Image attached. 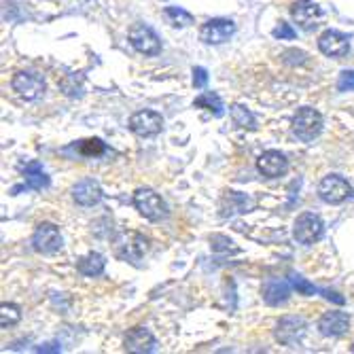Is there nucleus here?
Returning <instances> with one entry per match:
<instances>
[{"label": "nucleus", "instance_id": "29", "mask_svg": "<svg viewBox=\"0 0 354 354\" xmlns=\"http://www.w3.org/2000/svg\"><path fill=\"white\" fill-rule=\"evenodd\" d=\"M210 246H212L214 252H230V250L238 252V248L234 246V242L227 236H221V234L210 236Z\"/></svg>", "mask_w": 354, "mask_h": 354}, {"label": "nucleus", "instance_id": "30", "mask_svg": "<svg viewBox=\"0 0 354 354\" xmlns=\"http://www.w3.org/2000/svg\"><path fill=\"white\" fill-rule=\"evenodd\" d=\"M282 62L286 66H304L308 62V55H306V51H299V49H286L282 53Z\"/></svg>", "mask_w": 354, "mask_h": 354}, {"label": "nucleus", "instance_id": "5", "mask_svg": "<svg viewBox=\"0 0 354 354\" xmlns=\"http://www.w3.org/2000/svg\"><path fill=\"white\" fill-rule=\"evenodd\" d=\"M127 39H130L132 47L142 55L162 53V41H159L157 32L147 24H134L130 32H127Z\"/></svg>", "mask_w": 354, "mask_h": 354}, {"label": "nucleus", "instance_id": "4", "mask_svg": "<svg viewBox=\"0 0 354 354\" xmlns=\"http://www.w3.org/2000/svg\"><path fill=\"white\" fill-rule=\"evenodd\" d=\"M134 206H136V210L145 216V218H149V221H162V218H166L168 216V206H166V202L162 200V196L159 193H155L153 189H138L136 193H134Z\"/></svg>", "mask_w": 354, "mask_h": 354}, {"label": "nucleus", "instance_id": "27", "mask_svg": "<svg viewBox=\"0 0 354 354\" xmlns=\"http://www.w3.org/2000/svg\"><path fill=\"white\" fill-rule=\"evenodd\" d=\"M62 91L68 95V98H81L83 95V79L77 75H66L59 81Z\"/></svg>", "mask_w": 354, "mask_h": 354}, {"label": "nucleus", "instance_id": "12", "mask_svg": "<svg viewBox=\"0 0 354 354\" xmlns=\"http://www.w3.org/2000/svg\"><path fill=\"white\" fill-rule=\"evenodd\" d=\"M291 15L301 30L312 32L318 28L320 19H323V9L316 3H312V0H295L291 7Z\"/></svg>", "mask_w": 354, "mask_h": 354}, {"label": "nucleus", "instance_id": "13", "mask_svg": "<svg viewBox=\"0 0 354 354\" xmlns=\"http://www.w3.org/2000/svg\"><path fill=\"white\" fill-rule=\"evenodd\" d=\"M123 348L127 352H134V354H151L157 350V339L147 327H134L125 333Z\"/></svg>", "mask_w": 354, "mask_h": 354}, {"label": "nucleus", "instance_id": "18", "mask_svg": "<svg viewBox=\"0 0 354 354\" xmlns=\"http://www.w3.org/2000/svg\"><path fill=\"white\" fill-rule=\"evenodd\" d=\"M291 286L286 280H280V278H270L266 280L263 288H261V295H263V301L268 306H282L288 301L291 297Z\"/></svg>", "mask_w": 354, "mask_h": 354}, {"label": "nucleus", "instance_id": "20", "mask_svg": "<svg viewBox=\"0 0 354 354\" xmlns=\"http://www.w3.org/2000/svg\"><path fill=\"white\" fill-rule=\"evenodd\" d=\"M106 268V259H104V254L100 252H87L85 257H81V259L77 261V270L79 274L87 276V278H95V276H100Z\"/></svg>", "mask_w": 354, "mask_h": 354}, {"label": "nucleus", "instance_id": "31", "mask_svg": "<svg viewBox=\"0 0 354 354\" xmlns=\"http://www.w3.org/2000/svg\"><path fill=\"white\" fill-rule=\"evenodd\" d=\"M272 35L276 37V39H280V41H293L295 37H297V32L291 28V24H286V21H280L276 28H274V32Z\"/></svg>", "mask_w": 354, "mask_h": 354}, {"label": "nucleus", "instance_id": "21", "mask_svg": "<svg viewBox=\"0 0 354 354\" xmlns=\"http://www.w3.org/2000/svg\"><path fill=\"white\" fill-rule=\"evenodd\" d=\"M24 183L32 191H41V189L49 187V176L45 174V170L39 162H30L24 166Z\"/></svg>", "mask_w": 354, "mask_h": 354}, {"label": "nucleus", "instance_id": "15", "mask_svg": "<svg viewBox=\"0 0 354 354\" xmlns=\"http://www.w3.org/2000/svg\"><path fill=\"white\" fill-rule=\"evenodd\" d=\"M318 49L329 57H344L350 51V37L337 30H325L318 39Z\"/></svg>", "mask_w": 354, "mask_h": 354}, {"label": "nucleus", "instance_id": "1", "mask_svg": "<svg viewBox=\"0 0 354 354\" xmlns=\"http://www.w3.org/2000/svg\"><path fill=\"white\" fill-rule=\"evenodd\" d=\"M147 248H149V242L138 232H121L115 238V254L121 261L138 263L145 257Z\"/></svg>", "mask_w": 354, "mask_h": 354}, {"label": "nucleus", "instance_id": "26", "mask_svg": "<svg viewBox=\"0 0 354 354\" xmlns=\"http://www.w3.org/2000/svg\"><path fill=\"white\" fill-rule=\"evenodd\" d=\"M164 15H166V19H168L172 26H176V28H187V26L193 24V15L187 13V11L180 9V7H166V9H164Z\"/></svg>", "mask_w": 354, "mask_h": 354}, {"label": "nucleus", "instance_id": "19", "mask_svg": "<svg viewBox=\"0 0 354 354\" xmlns=\"http://www.w3.org/2000/svg\"><path fill=\"white\" fill-rule=\"evenodd\" d=\"M221 216H234V214H244L252 208V200L246 196V193H240V191H227L223 196L221 204Z\"/></svg>", "mask_w": 354, "mask_h": 354}, {"label": "nucleus", "instance_id": "24", "mask_svg": "<svg viewBox=\"0 0 354 354\" xmlns=\"http://www.w3.org/2000/svg\"><path fill=\"white\" fill-rule=\"evenodd\" d=\"M193 106H196V109H206V111H210L214 117H223V115H225L223 100L218 98V95H216L214 91H206V93L198 95V98L193 100Z\"/></svg>", "mask_w": 354, "mask_h": 354}, {"label": "nucleus", "instance_id": "32", "mask_svg": "<svg viewBox=\"0 0 354 354\" xmlns=\"http://www.w3.org/2000/svg\"><path fill=\"white\" fill-rule=\"evenodd\" d=\"M337 91H354V71H344L337 79Z\"/></svg>", "mask_w": 354, "mask_h": 354}, {"label": "nucleus", "instance_id": "28", "mask_svg": "<svg viewBox=\"0 0 354 354\" xmlns=\"http://www.w3.org/2000/svg\"><path fill=\"white\" fill-rule=\"evenodd\" d=\"M288 282L293 284V288L297 293H301V295H314V293H320V288L318 286H314L312 282H308L304 276H299V274H291L288 276Z\"/></svg>", "mask_w": 354, "mask_h": 354}, {"label": "nucleus", "instance_id": "23", "mask_svg": "<svg viewBox=\"0 0 354 354\" xmlns=\"http://www.w3.org/2000/svg\"><path fill=\"white\" fill-rule=\"evenodd\" d=\"M230 115H232V121H234V125L238 127V130H257V119H254V115L246 109V106H242V104H232L230 106Z\"/></svg>", "mask_w": 354, "mask_h": 354}, {"label": "nucleus", "instance_id": "7", "mask_svg": "<svg viewBox=\"0 0 354 354\" xmlns=\"http://www.w3.org/2000/svg\"><path fill=\"white\" fill-rule=\"evenodd\" d=\"M11 87L21 95L24 100L32 102V100H39L41 95L45 93L47 89V83L43 79V75L39 73H30V71H21L13 77L11 81Z\"/></svg>", "mask_w": 354, "mask_h": 354}, {"label": "nucleus", "instance_id": "3", "mask_svg": "<svg viewBox=\"0 0 354 354\" xmlns=\"http://www.w3.org/2000/svg\"><path fill=\"white\" fill-rule=\"evenodd\" d=\"M325 236V223L318 214L314 212H304L297 216L295 225H293V238L304 244V246H310L314 242H318L320 238Z\"/></svg>", "mask_w": 354, "mask_h": 354}, {"label": "nucleus", "instance_id": "36", "mask_svg": "<svg viewBox=\"0 0 354 354\" xmlns=\"http://www.w3.org/2000/svg\"><path fill=\"white\" fill-rule=\"evenodd\" d=\"M350 350H352V352H354V346H352V348H350Z\"/></svg>", "mask_w": 354, "mask_h": 354}, {"label": "nucleus", "instance_id": "33", "mask_svg": "<svg viewBox=\"0 0 354 354\" xmlns=\"http://www.w3.org/2000/svg\"><path fill=\"white\" fill-rule=\"evenodd\" d=\"M206 83H208V73H206V68H202V66H196V68H193V87H196V89H204Z\"/></svg>", "mask_w": 354, "mask_h": 354}, {"label": "nucleus", "instance_id": "10", "mask_svg": "<svg viewBox=\"0 0 354 354\" xmlns=\"http://www.w3.org/2000/svg\"><path fill=\"white\" fill-rule=\"evenodd\" d=\"M236 32V24L232 19H208L200 28V39L206 45H223L227 43Z\"/></svg>", "mask_w": 354, "mask_h": 354}, {"label": "nucleus", "instance_id": "34", "mask_svg": "<svg viewBox=\"0 0 354 354\" xmlns=\"http://www.w3.org/2000/svg\"><path fill=\"white\" fill-rule=\"evenodd\" d=\"M320 295H323L325 299H329V301H333V304H337V306H344V304H346V299H344L339 293L329 291V288H320Z\"/></svg>", "mask_w": 354, "mask_h": 354}, {"label": "nucleus", "instance_id": "22", "mask_svg": "<svg viewBox=\"0 0 354 354\" xmlns=\"http://www.w3.org/2000/svg\"><path fill=\"white\" fill-rule=\"evenodd\" d=\"M66 151H75L81 157H100L104 153H109V147L100 140V138H87V140H79L75 142L71 149Z\"/></svg>", "mask_w": 354, "mask_h": 354}, {"label": "nucleus", "instance_id": "14", "mask_svg": "<svg viewBox=\"0 0 354 354\" xmlns=\"http://www.w3.org/2000/svg\"><path fill=\"white\" fill-rule=\"evenodd\" d=\"M257 170H259L266 178H280L288 172V159L280 151H263L257 159Z\"/></svg>", "mask_w": 354, "mask_h": 354}, {"label": "nucleus", "instance_id": "6", "mask_svg": "<svg viewBox=\"0 0 354 354\" xmlns=\"http://www.w3.org/2000/svg\"><path fill=\"white\" fill-rule=\"evenodd\" d=\"M318 196L327 204H342L352 196L350 183L339 174H327L318 185Z\"/></svg>", "mask_w": 354, "mask_h": 354}, {"label": "nucleus", "instance_id": "16", "mask_svg": "<svg viewBox=\"0 0 354 354\" xmlns=\"http://www.w3.org/2000/svg\"><path fill=\"white\" fill-rule=\"evenodd\" d=\"M350 329V316L346 312H327L318 320V331L325 337H339Z\"/></svg>", "mask_w": 354, "mask_h": 354}, {"label": "nucleus", "instance_id": "37", "mask_svg": "<svg viewBox=\"0 0 354 354\" xmlns=\"http://www.w3.org/2000/svg\"><path fill=\"white\" fill-rule=\"evenodd\" d=\"M85 3H87V0H85Z\"/></svg>", "mask_w": 354, "mask_h": 354}, {"label": "nucleus", "instance_id": "35", "mask_svg": "<svg viewBox=\"0 0 354 354\" xmlns=\"http://www.w3.org/2000/svg\"><path fill=\"white\" fill-rule=\"evenodd\" d=\"M35 352H62V346H59V342H49V344L37 346Z\"/></svg>", "mask_w": 354, "mask_h": 354}, {"label": "nucleus", "instance_id": "2", "mask_svg": "<svg viewBox=\"0 0 354 354\" xmlns=\"http://www.w3.org/2000/svg\"><path fill=\"white\" fill-rule=\"evenodd\" d=\"M323 132V115L318 111L310 109V106H304L295 113L293 117V134L304 140V142H312L314 138L320 136Z\"/></svg>", "mask_w": 354, "mask_h": 354}, {"label": "nucleus", "instance_id": "17", "mask_svg": "<svg viewBox=\"0 0 354 354\" xmlns=\"http://www.w3.org/2000/svg\"><path fill=\"white\" fill-rule=\"evenodd\" d=\"M102 196H104L102 187L95 183L93 178H83V180H79L73 187V198H75V202L79 206H85V208L95 206V204L102 200Z\"/></svg>", "mask_w": 354, "mask_h": 354}, {"label": "nucleus", "instance_id": "8", "mask_svg": "<svg viewBox=\"0 0 354 354\" xmlns=\"http://www.w3.org/2000/svg\"><path fill=\"white\" fill-rule=\"evenodd\" d=\"M32 246H35L37 252L41 254H53L57 250H62L64 246V238L57 225L53 223H41L35 236H32Z\"/></svg>", "mask_w": 354, "mask_h": 354}, {"label": "nucleus", "instance_id": "11", "mask_svg": "<svg viewBox=\"0 0 354 354\" xmlns=\"http://www.w3.org/2000/svg\"><path fill=\"white\" fill-rule=\"evenodd\" d=\"M130 130L140 138L157 136L164 130V117L155 111H138L130 117Z\"/></svg>", "mask_w": 354, "mask_h": 354}, {"label": "nucleus", "instance_id": "9", "mask_svg": "<svg viewBox=\"0 0 354 354\" xmlns=\"http://www.w3.org/2000/svg\"><path fill=\"white\" fill-rule=\"evenodd\" d=\"M306 329H308V323H306L301 316H284L280 323L276 325L274 337L282 346L293 348L295 344L301 342V337L306 335Z\"/></svg>", "mask_w": 354, "mask_h": 354}, {"label": "nucleus", "instance_id": "25", "mask_svg": "<svg viewBox=\"0 0 354 354\" xmlns=\"http://www.w3.org/2000/svg\"><path fill=\"white\" fill-rule=\"evenodd\" d=\"M19 320H21V310L17 304H3L0 306V327L3 329L15 327Z\"/></svg>", "mask_w": 354, "mask_h": 354}]
</instances>
